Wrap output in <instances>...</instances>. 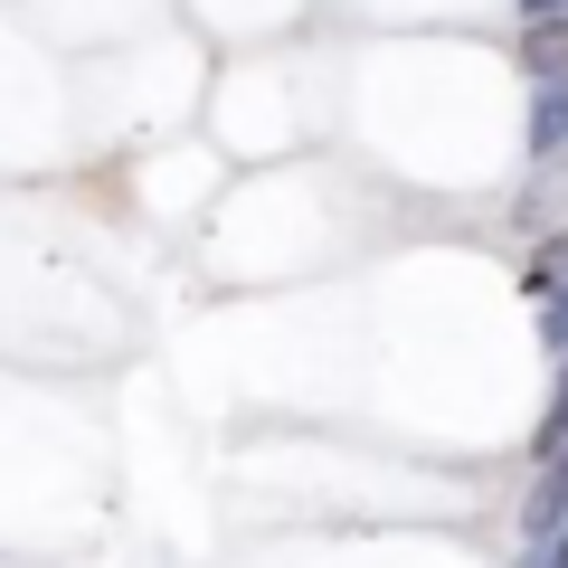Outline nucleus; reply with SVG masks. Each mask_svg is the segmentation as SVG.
<instances>
[{"label": "nucleus", "mask_w": 568, "mask_h": 568, "mask_svg": "<svg viewBox=\"0 0 568 568\" xmlns=\"http://www.w3.org/2000/svg\"><path fill=\"white\" fill-rule=\"evenodd\" d=\"M549 530H568V426L540 436V484L521 503V540H549Z\"/></svg>", "instance_id": "1"}, {"label": "nucleus", "mask_w": 568, "mask_h": 568, "mask_svg": "<svg viewBox=\"0 0 568 568\" xmlns=\"http://www.w3.org/2000/svg\"><path fill=\"white\" fill-rule=\"evenodd\" d=\"M521 77L559 85L568 77V20H521Z\"/></svg>", "instance_id": "2"}, {"label": "nucleus", "mask_w": 568, "mask_h": 568, "mask_svg": "<svg viewBox=\"0 0 568 568\" xmlns=\"http://www.w3.org/2000/svg\"><path fill=\"white\" fill-rule=\"evenodd\" d=\"M530 152H540V162H559V152H568V77L530 95Z\"/></svg>", "instance_id": "3"}, {"label": "nucleus", "mask_w": 568, "mask_h": 568, "mask_svg": "<svg viewBox=\"0 0 568 568\" xmlns=\"http://www.w3.org/2000/svg\"><path fill=\"white\" fill-rule=\"evenodd\" d=\"M521 284L540 294V304H568V237H549L540 256H530V275H521Z\"/></svg>", "instance_id": "4"}, {"label": "nucleus", "mask_w": 568, "mask_h": 568, "mask_svg": "<svg viewBox=\"0 0 568 568\" xmlns=\"http://www.w3.org/2000/svg\"><path fill=\"white\" fill-rule=\"evenodd\" d=\"M521 568H568V530H549V540H530Z\"/></svg>", "instance_id": "5"}, {"label": "nucleus", "mask_w": 568, "mask_h": 568, "mask_svg": "<svg viewBox=\"0 0 568 568\" xmlns=\"http://www.w3.org/2000/svg\"><path fill=\"white\" fill-rule=\"evenodd\" d=\"M521 20H568V0H511Z\"/></svg>", "instance_id": "6"}]
</instances>
